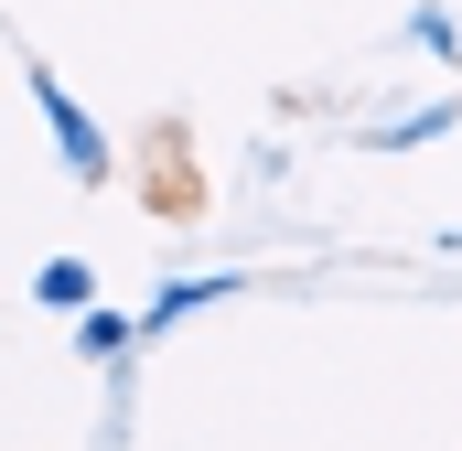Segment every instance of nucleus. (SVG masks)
<instances>
[{
	"mask_svg": "<svg viewBox=\"0 0 462 451\" xmlns=\"http://www.w3.org/2000/svg\"><path fill=\"white\" fill-rule=\"evenodd\" d=\"M22 87H32V108H43V129H54L65 172H76V183H108V172H118V161H108V129H97V118H87L76 97H65V76H43V65H32Z\"/></svg>",
	"mask_w": 462,
	"mask_h": 451,
	"instance_id": "nucleus-1",
	"label": "nucleus"
},
{
	"mask_svg": "<svg viewBox=\"0 0 462 451\" xmlns=\"http://www.w3.org/2000/svg\"><path fill=\"white\" fill-rule=\"evenodd\" d=\"M32 301H43V312H97V269H87V258H43V269H32Z\"/></svg>",
	"mask_w": 462,
	"mask_h": 451,
	"instance_id": "nucleus-2",
	"label": "nucleus"
},
{
	"mask_svg": "<svg viewBox=\"0 0 462 451\" xmlns=\"http://www.w3.org/2000/svg\"><path fill=\"white\" fill-rule=\"evenodd\" d=\"M236 280L226 269H216V280H172V290H162V301H151V312H140V334H172V323H194V312H216V301H226Z\"/></svg>",
	"mask_w": 462,
	"mask_h": 451,
	"instance_id": "nucleus-3",
	"label": "nucleus"
},
{
	"mask_svg": "<svg viewBox=\"0 0 462 451\" xmlns=\"http://www.w3.org/2000/svg\"><path fill=\"white\" fill-rule=\"evenodd\" d=\"M452 118H462V97H430V108H420V118H376L365 140H376V151H420V140H441Z\"/></svg>",
	"mask_w": 462,
	"mask_h": 451,
	"instance_id": "nucleus-4",
	"label": "nucleus"
},
{
	"mask_svg": "<svg viewBox=\"0 0 462 451\" xmlns=\"http://www.w3.org/2000/svg\"><path fill=\"white\" fill-rule=\"evenodd\" d=\"M129 344H140V323H129V312H76V354H87V365H118Z\"/></svg>",
	"mask_w": 462,
	"mask_h": 451,
	"instance_id": "nucleus-5",
	"label": "nucleus"
},
{
	"mask_svg": "<svg viewBox=\"0 0 462 451\" xmlns=\"http://www.w3.org/2000/svg\"><path fill=\"white\" fill-rule=\"evenodd\" d=\"M409 43H420V54H430V65H452V54H462V32H452V11H430V0H420V11H409Z\"/></svg>",
	"mask_w": 462,
	"mask_h": 451,
	"instance_id": "nucleus-6",
	"label": "nucleus"
}]
</instances>
